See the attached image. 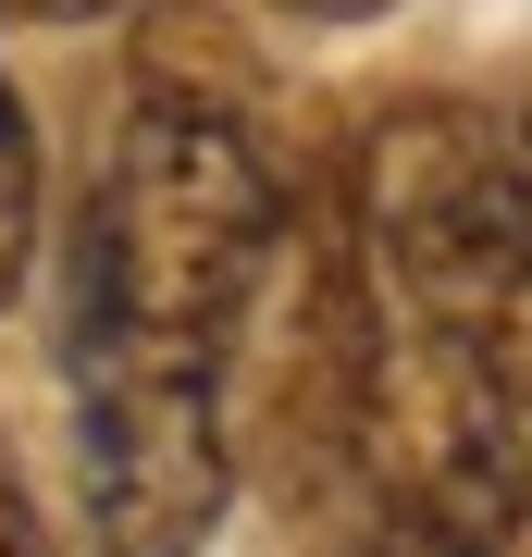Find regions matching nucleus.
<instances>
[{
  "label": "nucleus",
  "mask_w": 532,
  "mask_h": 557,
  "mask_svg": "<svg viewBox=\"0 0 532 557\" xmlns=\"http://www.w3.org/2000/svg\"><path fill=\"white\" fill-rule=\"evenodd\" d=\"M359 533L347 557H508L532 520V434L434 335L384 310V384L359 434Z\"/></svg>",
  "instance_id": "obj_3"
},
{
  "label": "nucleus",
  "mask_w": 532,
  "mask_h": 557,
  "mask_svg": "<svg viewBox=\"0 0 532 557\" xmlns=\"http://www.w3.org/2000/svg\"><path fill=\"white\" fill-rule=\"evenodd\" d=\"M285 13H310V25H372V13H396V0H285Z\"/></svg>",
  "instance_id": "obj_7"
},
{
  "label": "nucleus",
  "mask_w": 532,
  "mask_h": 557,
  "mask_svg": "<svg viewBox=\"0 0 532 557\" xmlns=\"http://www.w3.org/2000/svg\"><path fill=\"white\" fill-rule=\"evenodd\" d=\"M25 248H38V137H25V100L0 75V298L25 285Z\"/></svg>",
  "instance_id": "obj_4"
},
{
  "label": "nucleus",
  "mask_w": 532,
  "mask_h": 557,
  "mask_svg": "<svg viewBox=\"0 0 532 557\" xmlns=\"http://www.w3.org/2000/svg\"><path fill=\"white\" fill-rule=\"evenodd\" d=\"M285 174L236 87L149 75L75 223V520L87 557H198L236 496V322L273 273Z\"/></svg>",
  "instance_id": "obj_1"
},
{
  "label": "nucleus",
  "mask_w": 532,
  "mask_h": 557,
  "mask_svg": "<svg viewBox=\"0 0 532 557\" xmlns=\"http://www.w3.org/2000/svg\"><path fill=\"white\" fill-rule=\"evenodd\" d=\"M0 557H50V533H38V508H25V471L0 458Z\"/></svg>",
  "instance_id": "obj_5"
},
{
  "label": "nucleus",
  "mask_w": 532,
  "mask_h": 557,
  "mask_svg": "<svg viewBox=\"0 0 532 557\" xmlns=\"http://www.w3.org/2000/svg\"><path fill=\"white\" fill-rule=\"evenodd\" d=\"M0 13H25V25H87V13H112V0H0Z\"/></svg>",
  "instance_id": "obj_6"
},
{
  "label": "nucleus",
  "mask_w": 532,
  "mask_h": 557,
  "mask_svg": "<svg viewBox=\"0 0 532 557\" xmlns=\"http://www.w3.org/2000/svg\"><path fill=\"white\" fill-rule=\"evenodd\" d=\"M347 223L384 310L532 421V211H520V161L495 137V112L396 100L359 137Z\"/></svg>",
  "instance_id": "obj_2"
},
{
  "label": "nucleus",
  "mask_w": 532,
  "mask_h": 557,
  "mask_svg": "<svg viewBox=\"0 0 532 557\" xmlns=\"http://www.w3.org/2000/svg\"><path fill=\"white\" fill-rule=\"evenodd\" d=\"M508 161H520V211H532V112L508 124Z\"/></svg>",
  "instance_id": "obj_8"
}]
</instances>
